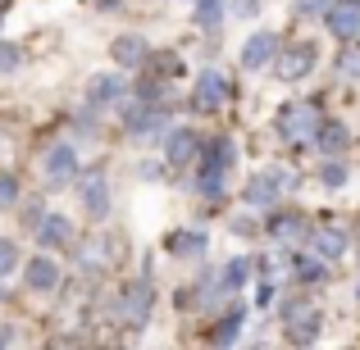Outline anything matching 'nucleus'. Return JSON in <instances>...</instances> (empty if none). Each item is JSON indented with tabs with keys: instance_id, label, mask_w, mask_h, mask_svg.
<instances>
[{
	"instance_id": "1",
	"label": "nucleus",
	"mask_w": 360,
	"mask_h": 350,
	"mask_svg": "<svg viewBox=\"0 0 360 350\" xmlns=\"http://www.w3.org/2000/svg\"><path fill=\"white\" fill-rule=\"evenodd\" d=\"M319 132V109L306 105V100H297V105H283L278 114V137L292 141V146H310Z\"/></svg>"
},
{
	"instance_id": "2",
	"label": "nucleus",
	"mask_w": 360,
	"mask_h": 350,
	"mask_svg": "<svg viewBox=\"0 0 360 350\" xmlns=\"http://www.w3.org/2000/svg\"><path fill=\"white\" fill-rule=\"evenodd\" d=\"M292 187H297V177H292L288 168H269V173L246 182V205H274L278 196H288Z\"/></svg>"
},
{
	"instance_id": "3",
	"label": "nucleus",
	"mask_w": 360,
	"mask_h": 350,
	"mask_svg": "<svg viewBox=\"0 0 360 350\" xmlns=\"http://www.w3.org/2000/svg\"><path fill=\"white\" fill-rule=\"evenodd\" d=\"M315 60H319V51L310 41L283 46V51H274V73H278V78H288V82H297V78H306V73L315 69Z\"/></svg>"
},
{
	"instance_id": "4",
	"label": "nucleus",
	"mask_w": 360,
	"mask_h": 350,
	"mask_svg": "<svg viewBox=\"0 0 360 350\" xmlns=\"http://www.w3.org/2000/svg\"><path fill=\"white\" fill-rule=\"evenodd\" d=\"M229 96H233L229 78H224L219 69H205L201 78H196V91H192V105H196V109H224V105H229Z\"/></svg>"
},
{
	"instance_id": "5",
	"label": "nucleus",
	"mask_w": 360,
	"mask_h": 350,
	"mask_svg": "<svg viewBox=\"0 0 360 350\" xmlns=\"http://www.w3.org/2000/svg\"><path fill=\"white\" fill-rule=\"evenodd\" d=\"M319 328H324L319 309H310V305H288V342H292V346H310V342L319 337Z\"/></svg>"
},
{
	"instance_id": "6",
	"label": "nucleus",
	"mask_w": 360,
	"mask_h": 350,
	"mask_svg": "<svg viewBox=\"0 0 360 350\" xmlns=\"http://www.w3.org/2000/svg\"><path fill=\"white\" fill-rule=\"evenodd\" d=\"M78 177V150L69 146V141H60V146L46 155V187H64Z\"/></svg>"
},
{
	"instance_id": "7",
	"label": "nucleus",
	"mask_w": 360,
	"mask_h": 350,
	"mask_svg": "<svg viewBox=\"0 0 360 350\" xmlns=\"http://www.w3.org/2000/svg\"><path fill=\"white\" fill-rule=\"evenodd\" d=\"M324 14H328V32L333 36H342V41L360 36V0H333Z\"/></svg>"
},
{
	"instance_id": "8",
	"label": "nucleus",
	"mask_w": 360,
	"mask_h": 350,
	"mask_svg": "<svg viewBox=\"0 0 360 350\" xmlns=\"http://www.w3.org/2000/svg\"><path fill=\"white\" fill-rule=\"evenodd\" d=\"M274 51H278V36L274 32H255L251 41L242 46V69H264V64L274 60Z\"/></svg>"
},
{
	"instance_id": "9",
	"label": "nucleus",
	"mask_w": 360,
	"mask_h": 350,
	"mask_svg": "<svg viewBox=\"0 0 360 350\" xmlns=\"http://www.w3.org/2000/svg\"><path fill=\"white\" fill-rule=\"evenodd\" d=\"M82 205H87L91 219H105V210H110V187H105V177H101V173H87V177H82Z\"/></svg>"
},
{
	"instance_id": "10",
	"label": "nucleus",
	"mask_w": 360,
	"mask_h": 350,
	"mask_svg": "<svg viewBox=\"0 0 360 350\" xmlns=\"http://www.w3.org/2000/svg\"><path fill=\"white\" fill-rule=\"evenodd\" d=\"M37 236H41V245H69L73 223L64 219V214H46V219H37Z\"/></svg>"
},
{
	"instance_id": "11",
	"label": "nucleus",
	"mask_w": 360,
	"mask_h": 350,
	"mask_svg": "<svg viewBox=\"0 0 360 350\" xmlns=\"http://www.w3.org/2000/svg\"><path fill=\"white\" fill-rule=\"evenodd\" d=\"M315 255H324V260H342L347 255V232L342 228H315Z\"/></svg>"
},
{
	"instance_id": "12",
	"label": "nucleus",
	"mask_w": 360,
	"mask_h": 350,
	"mask_svg": "<svg viewBox=\"0 0 360 350\" xmlns=\"http://www.w3.org/2000/svg\"><path fill=\"white\" fill-rule=\"evenodd\" d=\"M55 282H60V269H55V260H46V255L27 260V287H37V291H51Z\"/></svg>"
},
{
	"instance_id": "13",
	"label": "nucleus",
	"mask_w": 360,
	"mask_h": 350,
	"mask_svg": "<svg viewBox=\"0 0 360 350\" xmlns=\"http://www.w3.org/2000/svg\"><path fill=\"white\" fill-rule=\"evenodd\" d=\"M165 155H169V164H183V159H192V155H196V137H192L187 128L169 132V137H165Z\"/></svg>"
},
{
	"instance_id": "14",
	"label": "nucleus",
	"mask_w": 360,
	"mask_h": 350,
	"mask_svg": "<svg viewBox=\"0 0 360 350\" xmlns=\"http://www.w3.org/2000/svg\"><path fill=\"white\" fill-rule=\"evenodd\" d=\"M87 96H91V105H110V100H119V96H123V78H119V73H105V78H91Z\"/></svg>"
},
{
	"instance_id": "15",
	"label": "nucleus",
	"mask_w": 360,
	"mask_h": 350,
	"mask_svg": "<svg viewBox=\"0 0 360 350\" xmlns=\"http://www.w3.org/2000/svg\"><path fill=\"white\" fill-rule=\"evenodd\" d=\"M205 245H210V241H205V232H196V228H183V232L169 236V250H174V255H201Z\"/></svg>"
},
{
	"instance_id": "16",
	"label": "nucleus",
	"mask_w": 360,
	"mask_h": 350,
	"mask_svg": "<svg viewBox=\"0 0 360 350\" xmlns=\"http://www.w3.org/2000/svg\"><path fill=\"white\" fill-rule=\"evenodd\" d=\"M315 146L324 150V155H342V150H347V128H342V123H328V128H319V132H315Z\"/></svg>"
},
{
	"instance_id": "17",
	"label": "nucleus",
	"mask_w": 360,
	"mask_h": 350,
	"mask_svg": "<svg viewBox=\"0 0 360 350\" xmlns=\"http://www.w3.org/2000/svg\"><path fill=\"white\" fill-rule=\"evenodd\" d=\"M301 232H306V223H301L297 214H278V219H274V241L297 245V241H301Z\"/></svg>"
},
{
	"instance_id": "18",
	"label": "nucleus",
	"mask_w": 360,
	"mask_h": 350,
	"mask_svg": "<svg viewBox=\"0 0 360 350\" xmlns=\"http://www.w3.org/2000/svg\"><path fill=\"white\" fill-rule=\"evenodd\" d=\"M115 60L119 64H141L146 60V41H141V36H119L115 41Z\"/></svg>"
},
{
	"instance_id": "19",
	"label": "nucleus",
	"mask_w": 360,
	"mask_h": 350,
	"mask_svg": "<svg viewBox=\"0 0 360 350\" xmlns=\"http://www.w3.org/2000/svg\"><path fill=\"white\" fill-rule=\"evenodd\" d=\"M246 278H251V260H229V269H224V291L246 287Z\"/></svg>"
},
{
	"instance_id": "20",
	"label": "nucleus",
	"mask_w": 360,
	"mask_h": 350,
	"mask_svg": "<svg viewBox=\"0 0 360 350\" xmlns=\"http://www.w3.org/2000/svg\"><path fill=\"white\" fill-rule=\"evenodd\" d=\"M196 18H201V27H219V18H224V5L219 0H196Z\"/></svg>"
},
{
	"instance_id": "21",
	"label": "nucleus",
	"mask_w": 360,
	"mask_h": 350,
	"mask_svg": "<svg viewBox=\"0 0 360 350\" xmlns=\"http://www.w3.org/2000/svg\"><path fill=\"white\" fill-rule=\"evenodd\" d=\"M224 173H229V168L205 164V168H201V191H205V196H219V191H224Z\"/></svg>"
},
{
	"instance_id": "22",
	"label": "nucleus",
	"mask_w": 360,
	"mask_h": 350,
	"mask_svg": "<svg viewBox=\"0 0 360 350\" xmlns=\"http://www.w3.org/2000/svg\"><path fill=\"white\" fill-rule=\"evenodd\" d=\"M238 332H242V314H229L219 328H214V337H210V342H214V346H229Z\"/></svg>"
},
{
	"instance_id": "23",
	"label": "nucleus",
	"mask_w": 360,
	"mask_h": 350,
	"mask_svg": "<svg viewBox=\"0 0 360 350\" xmlns=\"http://www.w3.org/2000/svg\"><path fill=\"white\" fill-rule=\"evenodd\" d=\"M146 309H150V287H146V282H137V291H128V314L146 318Z\"/></svg>"
},
{
	"instance_id": "24",
	"label": "nucleus",
	"mask_w": 360,
	"mask_h": 350,
	"mask_svg": "<svg viewBox=\"0 0 360 350\" xmlns=\"http://www.w3.org/2000/svg\"><path fill=\"white\" fill-rule=\"evenodd\" d=\"M105 264H110V255H105V245H101V241L82 245V269H105Z\"/></svg>"
},
{
	"instance_id": "25",
	"label": "nucleus",
	"mask_w": 360,
	"mask_h": 350,
	"mask_svg": "<svg viewBox=\"0 0 360 350\" xmlns=\"http://www.w3.org/2000/svg\"><path fill=\"white\" fill-rule=\"evenodd\" d=\"M18 64H23V51L9 46V41H0V73H14Z\"/></svg>"
},
{
	"instance_id": "26",
	"label": "nucleus",
	"mask_w": 360,
	"mask_h": 350,
	"mask_svg": "<svg viewBox=\"0 0 360 350\" xmlns=\"http://www.w3.org/2000/svg\"><path fill=\"white\" fill-rule=\"evenodd\" d=\"M333 5V0H297V14H306V18H315V14H324V9Z\"/></svg>"
},
{
	"instance_id": "27",
	"label": "nucleus",
	"mask_w": 360,
	"mask_h": 350,
	"mask_svg": "<svg viewBox=\"0 0 360 350\" xmlns=\"http://www.w3.org/2000/svg\"><path fill=\"white\" fill-rule=\"evenodd\" d=\"M14 264H18V255H14V245H9V241H0V278H5V273H9V269H14Z\"/></svg>"
},
{
	"instance_id": "28",
	"label": "nucleus",
	"mask_w": 360,
	"mask_h": 350,
	"mask_svg": "<svg viewBox=\"0 0 360 350\" xmlns=\"http://www.w3.org/2000/svg\"><path fill=\"white\" fill-rule=\"evenodd\" d=\"M324 182H328V187H342V182H347V168H342V164H328V168H324Z\"/></svg>"
},
{
	"instance_id": "29",
	"label": "nucleus",
	"mask_w": 360,
	"mask_h": 350,
	"mask_svg": "<svg viewBox=\"0 0 360 350\" xmlns=\"http://www.w3.org/2000/svg\"><path fill=\"white\" fill-rule=\"evenodd\" d=\"M301 278H306V282L324 278V264H319V260H306V264H301Z\"/></svg>"
},
{
	"instance_id": "30",
	"label": "nucleus",
	"mask_w": 360,
	"mask_h": 350,
	"mask_svg": "<svg viewBox=\"0 0 360 350\" xmlns=\"http://www.w3.org/2000/svg\"><path fill=\"white\" fill-rule=\"evenodd\" d=\"M342 73L347 78H360V55H342Z\"/></svg>"
},
{
	"instance_id": "31",
	"label": "nucleus",
	"mask_w": 360,
	"mask_h": 350,
	"mask_svg": "<svg viewBox=\"0 0 360 350\" xmlns=\"http://www.w3.org/2000/svg\"><path fill=\"white\" fill-rule=\"evenodd\" d=\"M255 5H260V0H233V14H255Z\"/></svg>"
},
{
	"instance_id": "32",
	"label": "nucleus",
	"mask_w": 360,
	"mask_h": 350,
	"mask_svg": "<svg viewBox=\"0 0 360 350\" xmlns=\"http://www.w3.org/2000/svg\"><path fill=\"white\" fill-rule=\"evenodd\" d=\"M14 201V182H9V177H0V205H9Z\"/></svg>"
},
{
	"instance_id": "33",
	"label": "nucleus",
	"mask_w": 360,
	"mask_h": 350,
	"mask_svg": "<svg viewBox=\"0 0 360 350\" xmlns=\"http://www.w3.org/2000/svg\"><path fill=\"white\" fill-rule=\"evenodd\" d=\"M96 5H101V9H115V5H119V0H96Z\"/></svg>"
},
{
	"instance_id": "34",
	"label": "nucleus",
	"mask_w": 360,
	"mask_h": 350,
	"mask_svg": "<svg viewBox=\"0 0 360 350\" xmlns=\"http://www.w3.org/2000/svg\"><path fill=\"white\" fill-rule=\"evenodd\" d=\"M9 155V146H5V137H0V159H5Z\"/></svg>"
},
{
	"instance_id": "35",
	"label": "nucleus",
	"mask_w": 360,
	"mask_h": 350,
	"mask_svg": "<svg viewBox=\"0 0 360 350\" xmlns=\"http://www.w3.org/2000/svg\"><path fill=\"white\" fill-rule=\"evenodd\" d=\"M5 342H9V337H5V332H0V350H5Z\"/></svg>"
}]
</instances>
